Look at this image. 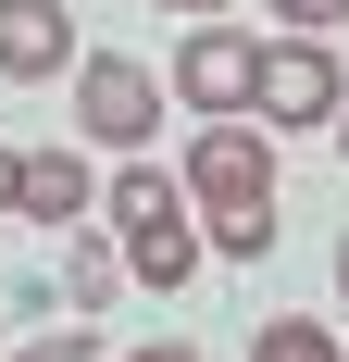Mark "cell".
I'll return each instance as SVG.
<instances>
[{
    "label": "cell",
    "mask_w": 349,
    "mask_h": 362,
    "mask_svg": "<svg viewBox=\"0 0 349 362\" xmlns=\"http://www.w3.org/2000/svg\"><path fill=\"white\" fill-rule=\"evenodd\" d=\"M63 288H75V313L125 288V262H112V238H88V225H75V262H63Z\"/></svg>",
    "instance_id": "cell-10"
},
{
    "label": "cell",
    "mask_w": 349,
    "mask_h": 362,
    "mask_svg": "<svg viewBox=\"0 0 349 362\" xmlns=\"http://www.w3.org/2000/svg\"><path fill=\"white\" fill-rule=\"evenodd\" d=\"M63 63H75V13L63 0H0V75L37 88V75H63Z\"/></svg>",
    "instance_id": "cell-7"
},
{
    "label": "cell",
    "mask_w": 349,
    "mask_h": 362,
    "mask_svg": "<svg viewBox=\"0 0 349 362\" xmlns=\"http://www.w3.org/2000/svg\"><path fill=\"white\" fill-rule=\"evenodd\" d=\"M337 150H349V100H337Z\"/></svg>",
    "instance_id": "cell-17"
},
{
    "label": "cell",
    "mask_w": 349,
    "mask_h": 362,
    "mask_svg": "<svg viewBox=\"0 0 349 362\" xmlns=\"http://www.w3.org/2000/svg\"><path fill=\"white\" fill-rule=\"evenodd\" d=\"M75 125L100 150H150V125H162V88H150V63H125V50H88L75 63Z\"/></svg>",
    "instance_id": "cell-3"
},
{
    "label": "cell",
    "mask_w": 349,
    "mask_h": 362,
    "mask_svg": "<svg viewBox=\"0 0 349 362\" xmlns=\"http://www.w3.org/2000/svg\"><path fill=\"white\" fill-rule=\"evenodd\" d=\"M275 13H287L300 37H324V25H349V0H275Z\"/></svg>",
    "instance_id": "cell-12"
},
{
    "label": "cell",
    "mask_w": 349,
    "mask_h": 362,
    "mask_svg": "<svg viewBox=\"0 0 349 362\" xmlns=\"http://www.w3.org/2000/svg\"><path fill=\"white\" fill-rule=\"evenodd\" d=\"M13 362H100V337H88V325H50L37 350H13Z\"/></svg>",
    "instance_id": "cell-11"
},
{
    "label": "cell",
    "mask_w": 349,
    "mask_h": 362,
    "mask_svg": "<svg viewBox=\"0 0 349 362\" xmlns=\"http://www.w3.org/2000/svg\"><path fill=\"white\" fill-rule=\"evenodd\" d=\"M249 63H262V37L187 25V50H174V100H187V112H249Z\"/></svg>",
    "instance_id": "cell-5"
},
{
    "label": "cell",
    "mask_w": 349,
    "mask_h": 362,
    "mask_svg": "<svg viewBox=\"0 0 349 362\" xmlns=\"http://www.w3.org/2000/svg\"><path fill=\"white\" fill-rule=\"evenodd\" d=\"M187 200H200V213H225V200H275V125L212 112L200 138H187Z\"/></svg>",
    "instance_id": "cell-2"
},
{
    "label": "cell",
    "mask_w": 349,
    "mask_h": 362,
    "mask_svg": "<svg viewBox=\"0 0 349 362\" xmlns=\"http://www.w3.org/2000/svg\"><path fill=\"white\" fill-rule=\"evenodd\" d=\"M125 362H200V350H187V337H162V350H125Z\"/></svg>",
    "instance_id": "cell-13"
},
{
    "label": "cell",
    "mask_w": 349,
    "mask_h": 362,
    "mask_svg": "<svg viewBox=\"0 0 349 362\" xmlns=\"http://www.w3.org/2000/svg\"><path fill=\"white\" fill-rule=\"evenodd\" d=\"M162 13H225V0H162Z\"/></svg>",
    "instance_id": "cell-15"
},
{
    "label": "cell",
    "mask_w": 349,
    "mask_h": 362,
    "mask_svg": "<svg viewBox=\"0 0 349 362\" xmlns=\"http://www.w3.org/2000/svg\"><path fill=\"white\" fill-rule=\"evenodd\" d=\"M337 300H349V238H337Z\"/></svg>",
    "instance_id": "cell-16"
},
{
    "label": "cell",
    "mask_w": 349,
    "mask_h": 362,
    "mask_svg": "<svg viewBox=\"0 0 349 362\" xmlns=\"http://www.w3.org/2000/svg\"><path fill=\"white\" fill-rule=\"evenodd\" d=\"M200 250L262 262V250H275V200H225V213H200Z\"/></svg>",
    "instance_id": "cell-8"
},
{
    "label": "cell",
    "mask_w": 349,
    "mask_h": 362,
    "mask_svg": "<svg viewBox=\"0 0 349 362\" xmlns=\"http://www.w3.org/2000/svg\"><path fill=\"white\" fill-rule=\"evenodd\" d=\"M13 213H37L50 238H63V225L100 213V175H88L75 150H13Z\"/></svg>",
    "instance_id": "cell-6"
},
{
    "label": "cell",
    "mask_w": 349,
    "mask_h": 362,
    "mask_svg": "<svg viewBox=\"0 0 349 362\" xmlns=\"http://www.w3.org/2000/svg\"><path fill=\"white\" fill-rule=\"evenodd\" d=\"M337 63H324V37H275L262 63H249V112L262 125H337Z\"/></svg>",
    "instance_id": "cell-4"
},
{
    "label": "cell",
    "mask_w": 349,
    "mask_h": 362,
    "mask_svg": "<svg viewBox=\"0 0 349 362\" xmlns=\"http://www.w3.org/2000/svg\"><path fill=\"white\" fill-rule=\"evenodd\" d=\"M0 213H13V150H0Z\"/></svg>",
    "instance_id": "cell-14"
},
{
    "label": "cell",
    "mask_w": 349,
    "mask_h": 362,
    "mask_svg": "<svg viewBox=\"0 0 349 362\" xmlns=\"http://www.w3.org/2000/svg\"><path fill=\"white\" fill-rule=\"evenodd\" d=\"M249 362H349V350H337V337L312 325V313H275V325L249 337Z\"/></svg>",
    "instance_id": "cell-9"
},
{
    "label": "cell",
    "mask_w": 349,
    "mask_h": 362,
    "mask_svg": "<svg viewBox=\"0 0 349 362\" xmlns=\"http://www.w3.org/2000/svg\"><path fill=\"white\" fill-rule=\"evenodd\" d=\"M100 213H112V262H125L138 288H187V275H200V213H187L174 175L125 163V175L100 187Z\"/></svg>",
    "instance_id": "cell-1"
}]
</instances>
